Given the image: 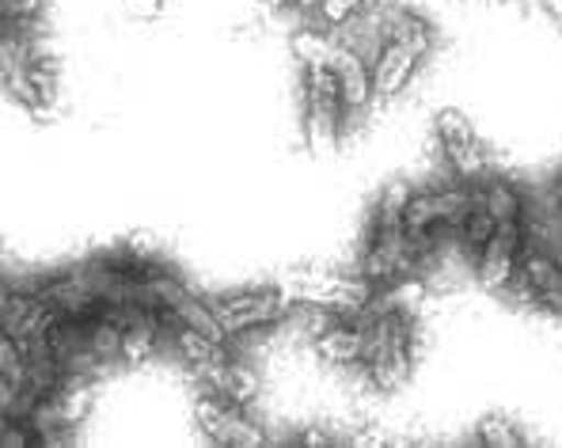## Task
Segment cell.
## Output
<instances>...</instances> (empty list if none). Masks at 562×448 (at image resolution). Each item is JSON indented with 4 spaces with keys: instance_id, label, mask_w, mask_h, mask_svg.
<instances>
[{
    "instance_id": "cell-2",
    "label": "cell",
    "mask_w": 562,
    "mask_h": 448,
    "mask_svg": "<svg viewBox=\"0 0 562 448\" xmlns=\"http://www.w3.org/2000/svg\"><path fill=\"white\" fill-rule=\"evenodd\" d=\"M361 8V0H319V15H324L327 23H342L350 20L353 12Z\"/></svg>"
},
{
    "instance_id": "cell-1",
    "label": "cell",
    "mask_w": 562,
    "mask_h": 448,
    "mask_svg": "<svg viewBox=\"0 0 562 448\" xmlns=\"http://www.w3.org/2000/svg\"><path fill=\"white\" fill-rule=\"evenodd\" d=\"M437 134H441V145H445V153H449V164L460 171V179L479 182L486 176V148H483V141L475 137V130L468 126L464 114L445 111L441 119H437Z\"/></svg>"
},
{
    "instance_id": "cell-3",
    "label": "cell",
    "mask_w": 562,
    "mask_h": 448,
    "mask_svg": "<svg viewBox=\"0 0 562 448\" xmlns=\"http://www.w3.org/2000/svg\"><path fill=\"white\" fill-rule=\"evenodd\" d=\"M543 8H548V12H551V20H555L559 27H562V0H543Z\"/></svg>"
}]
</instances>
